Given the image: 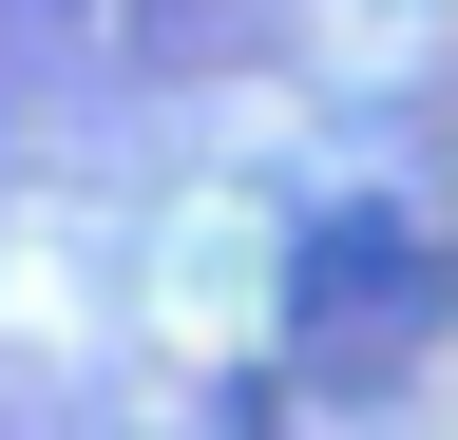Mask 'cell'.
<instances>
[{
    "label": "cell",
    "instance_id": "obj_1",
    "mask_svg": "<svg viewBox=\"0 0 458 440\" xmlns=\"http://www.w3.org/2000/svg\"><path fill=\"white\" fill-rule=\"evenodd\" d=\"M420 325H439V249L401 211H325L306 268H286V345L325 383H382V364H420Z\"/></svg>",
    "mask_w": 458,
    "mask_h": 440
}]
</instances>
